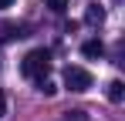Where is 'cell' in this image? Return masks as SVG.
<instances>
[{"mask_svg": "<svg viewBox=\"0 0 125 121\" xmlns=\"http://www.w3.org/2000/svg\"><path fill=\"white\" fill-rule=\"evenodd\" d=\"M47 67H51V54H47L44 47H37V51H31V54L24 57L21 74H24V78H31V81H37V78L47 74Z\"/></svg>", "mask_w": 125, "mask_h": 121, "instance_id": "6da1fadb", "label": "cell"}, {"mask_svg": "<svg viewBox=\"0 0 125 121\" xmlns=\"http://www.w3.org/2000/svg\"><path fill=\"white\" fill-rule=\"evenodd\" d=\"M44 3H47V10H51V14H64L71 0H44Z\"/></svg>", "mask_w": 125, "mask_h": 121, "instance_id": "52a82bcc", "label": "cell"}, {"mask_svg": "<svg viewBox=\"0 0 125 121\" xmlns=\"http://www.w3.org/2000/svg\"><path fill=\"white\" fill-rule=\"evenodd\" d=\"M3 114H7V94L0 91V118H3Z\"/></svg>", "mask_w": 125, "mask_h": 121, "instance_id": "ba28073f", "label": "cell"}, {"mask_svg": "<svg viewBox=\"0 0 125 121\" xmlns=\"http://www.w3.org/2000/svg\"><path fill=\"white\" fill-rule=\"evenodd\" d=\"M84 20H88V24H102V20H105V10H102V7H88Z\"/></svg>", "mask_w": 125, "mask_h": 121, "instance_id": "8992f818", "label": "cell"}, {"mask_svg": "<svg viewBox=\"0 0 125 121\" xmlns=\"http://www.w3.org/2000/svg\"><path fill=\"white\" fill-rule=\"evenodd\" d=\"M7 7H14V0H0V10H7Z\"/></svg>", "mask_w": 125, "mask_h": 121, "instance_id": "9c48e42d", "label": "cell"}, {"mask_svg": "<svg viewBox=\"0 0 125 121\" xmlns=\"http://www.w3.org/2000/svg\"><path fill=\"white\" fill-rule=\"evenodd\" d=\"M81 54H84L88 60H95V57L105 54V44H102V40H84V44H81Z\"/></svg>", "mask_w": 125, "mask_h": 121, "instance_id": "3957f363", "label": "cell"}, {"mask_svg": "<svg viewBox=\"0 0 125 121\" xmlns=\"http://www.w3.org/2000/svg\"><path fill=\"white\" fill-rule=\"evenodd\" d=\"M91 84H95V78H91V71H84V67H74V64H71V67L64 71V87H68V91H78V94H81Z\"/></svg>", "mask_w": 125, "mask_h": 121, "instance_id": "7a4b0ae2", "label": "cell"}, {"mask_svg": "<svg viewBox=\"0 0 125 121\" xmlns=\"http://www.w3.org/2000/svg\"><path fill=\"white\" fill-rule=\"evenodd\" d=\"M37 91H41L44 98H54V94H58V84H54V81L44 74V78H37Z\"/></svg>", "mask_w": 125, "mask_h": 121, "instance_id": "277c9868", "label": "cell"}, {"mask_svg": "<svg viewBox=\"0 0 125 121\" xmlns=\"http://www.w3.org/2000/svg\"><path fill=\"white\" fill-rule=\"evenodd\" d=\"M105 94H108V101H115V104H118V101L125 98V84H122V81H112V84H108V91H105Z\"/></svg>", "mask_w": 125, "mask_h": 121, "instance_id": "5b68a950", "label": "cell"}]
</instances>
